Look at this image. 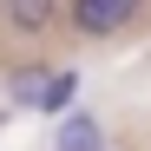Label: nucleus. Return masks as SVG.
Segmentation results:
<instances>
[{
  "instance_id": "1",
  "label": "nucleus",
  "mask_w": 151,
  "mask_h": 151,
  "mask_svg": "<svg viewBox=\"0 0 151 151\" xmlns=\"http://www.w3.org/2000/svg\"><path fill=\"white\" fill-rule=\"evenodd\" d=\"M145 0H72V33L86 40H105V33H125V20H132Z\"/></svg>"
},
{
  "instance_id": "2",
  "label": "nucleus",
  "mask_w": 151,
  "mask_h": 151,
  "mask_svg": "<svg viewBox=\"0 0 151 151\" xmlns=\"http://www.w3.org/2000/svg\"><path fill=\"white\" fill-rule=\"evenodd\" d=\"M7 20H13L20 33H46L59 20V0H7Z\"/></svg>"
},
{
  "instance_id": "3",
  "label": "nucleus",
  "mask_w": 151,
  "mask_h": 151,
  "mask_svg": "<svg viewBox=\"0 0 151 151\" xmlns=\"http://www.w3.org/2000/svg\"><path fill=\"white\" fill-rule=\"evenodd\" d=\"M72 92H79V72H46V86H40V112H66Z\"/></svg>"
},
{
  "instance_id": "4",
  "label": "nucleus",
  "mask_w": 151,
  "mask_h": 151,
  "mask_svg": "<svg viewBox=\"0 0 151 151\" xmlns=\"http://www.w3.org/2000/svg\"><path fill=\"white\" fill-rule=\"evenodd\" d=\"M59 151H99V125L92 118H66L59 125Z\"/></svg>"
},
{
  "instance_id": "5",
  "label": "nucleus",
  "mask_w": 151,
  "mask_h": 151,
  "mask_svg": "<svg viewBox=\"0 0 151 151\" xmlns=\"http://www.w3.org/2000/svg\"><path fill=\"white\" fill-rule=\"evenodd\" d=\"M40 86H46V66H27L13 79V99H20V105H40Z\"/></svg>"
}]
</instances>
